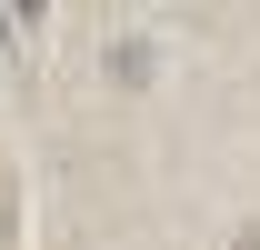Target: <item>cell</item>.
<instances>
[{"label":"cell","instance_id":"cell-1","mask_svg":"<svg viewBox=\"0 0 260 250\" xmlns=\"http://www.w3.org/2000/svg\"><path fill=\"white\" fill-rule=\"evenodd\" d=\"M10 10H50V0H10Z\"/></svg>","mask_w":260,"mask_h":250}]
</instances>
